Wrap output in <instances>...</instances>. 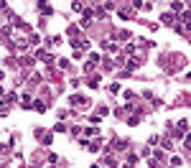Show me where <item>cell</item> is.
<instances>
[{
  "label": "cell",
  "mask_w": 191,
  "mask_h": 168,
  "mask_svg": "<svg viewBox=\"0 0 191 168\" xmlns=\"http://www.w3.org/2000/svg\"><path fill=\"white\" fill-rule=\"evenodd\" d=\"M33 109H36V112H44L46 105H44V102H36V105H33Z\"/></svg>",
  "instance_id": "obj_1"
},
{
  "label": "cell",
  "mask_w": 191,
  "mask_h": 168,
  "mask_svg": "<svg viewBox=\"0 0 191 168\" xmlns=\"http://www.w3.org/2000/svg\"><path fill=\"white\" fill-rule=\"evenodd\" d=\"M72 105H84V97H72Z\"/></svg>",
  "instance_id": "obj_2"
},
{
  "label": "cell",
  "mask_w": 191,
  "mask_h": 168,
  "mask_svg": "<svg viewBox=\"0 0 191 168\" xmlns=\"http://www.w3.org/2000/svg\"><path fill=\"white\" fill-rule=\"evenodd\" d=\"M186 145H189V148H191V135H189V138H186Z\"/></svg>",
  "instance_id": "obj_3"
}]
</instances>
